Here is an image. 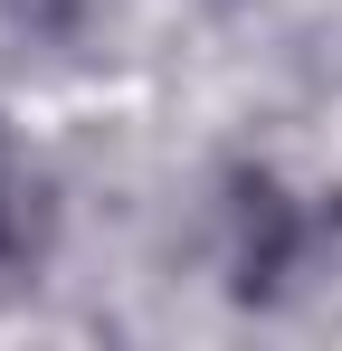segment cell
Returning a JSON list of instances; mask_svg holds the SVG:
<instances>
[{
	"label": "cell",
	"mask_w": 342,
	"mask_h": 351,
	"mask_svg": "<svg viewBox=\"0 0 342 351\" xmlns=\"http://www.w3.org/2000/svg\"><path fill=\"white\" fill-rule=\"evenodd\" d=\"M285 256H295V209L276 180H238V294H276Z\"/></svg>",
	"instance_id": "6da1fadb"
},
{
	"label": "cell",
	"mask_w": 342,
	"mask_h": 351,
	"mask_svg": "<svg viewBox=\"0 0 342 351\" xmlns=\"http://www.w3.org/2000/svg\"><path fill=\"white\" fill-rule=\"evenodd\" d=\"M38 247H48V199H38V180H19L0 162V285H10Z\"/></svg>",
	"instance_id": "7a4b0ae2"
}]
</instances>
